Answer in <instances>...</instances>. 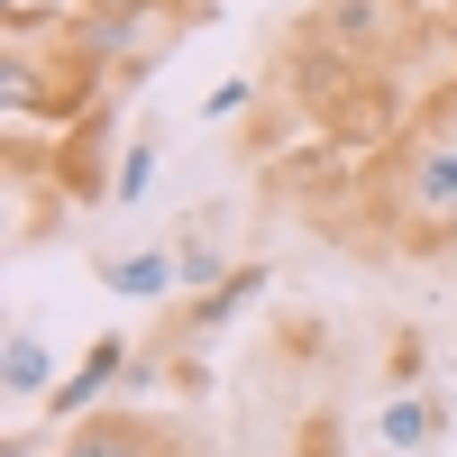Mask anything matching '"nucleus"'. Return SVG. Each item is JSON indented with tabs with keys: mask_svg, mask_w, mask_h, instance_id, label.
<instances>
[{
	"mask_svg": "<svg viewBox=\"0 0 457 457\" xmlns=\"http://www.w3.org/2000/svg\"><path fill=\"white\" fill-rule=\"evenodd\" d=\"M55 457H193L165 421H129V411H83L73 439H55Z\"/></svg>",
	"mask_w": 457,
	"mask_h": 457,
	"instance_id": "f257e3e1",
	"label": "nucleus"
},
{
	"mask_svg": "<svg viewBox=\"0 0 457 457\" xmlns=\"http://www.w3.org/2000/svg\"><path fill=\"white\" fill-rule=\"evenodd\" d=\"M110 385H129V338H120V329H101L92 348H83V366L55 375V394H46L55 430H64V421H83V411H101V394H110Z\"/></svg>",
	"mask_w": 457,
	"mask_h": 457,
	"instance_id": "f03ea898",
	"label": "nucleus"
},
{
	"mask_svg": "<svg viewBox=\"0 0 457 457\" xmlns=\"http://www.w3.org/2000/svg\"><path fill=\"white\" fill-rule=\"evenodd\" d=\"M411 211L430 238H457V146H421L411 156Z\"/></svg>",
	"mask_w": 457,
	"mask_h": 457,
	"instance_id": "7ed1b4c3",
	"label": "nucleus"
},
{
	"mask_svg": "<svg viewBox=\"0 0 457 457\" xmlns=\"http://www.w3.org/2000/svg\"><path fill=\"white\" fill-rule=\"evenodd\" d=\"M101 284L120 293V302H165V293L183 284V265H174V247H137V256H110Z\"/></svg>",
	"mask_w": 457,
	"mask_h": 457,
	"instance_id": "20e7f679",
	"label": "nucleus"
},
{
	"mask_svg": "<svg viewBox=\"0 0 457 457\" xmlns=\"http://www.w3.org/2000/svg\"><path fill=\"white\" fill-rule=\"evenodd\" d=\"M0 394H10V403H37V394H55V357H46V338H37L28 320L10 329V348H0Z\"/></svg>",
	"mask_w": 457,
	"mask_h": 457,
	"instance_id": "39448f33",
	"label": "nucleus"
},
{
	"mask_svg": "<svg viewBox=\"0 0 457 457\" xmlns=\"http://www.w3.org/2000/svg\"><path fill=\"white\" fill-rule=\"evenodd\" d=\"M375 430H385V448H411V457H421V448H439V430H448V403H439V394H403V403H385V421H375Z\"/></svg>",
	"mask_w": 457,
	"mask_h": 457,
	"instance_id": "423d86ee",
	"label": "nucleus"
},
{
	"mask_svg": "<svg viewBox=\"0 0 457 457\" xmlns=\"http://www.w3.org/2000/svg\"><path fill=\"white\" fill-rule=\"evenodd\" d=\"M256 293H265V265H238V275H228L220 293H202V302H193V329H220V320H238Z\"/></svg>",
	"mask_w": 457,
	"mask_h": 457,
	"instance_id": "0eeeda50",
	"label": "nucleus"
},
{
	"mask_svg": "<svg viewBox=\"0 0 457 457\" xmlns=\"http://www.w3.org/2000/svg\"><path fill=\"white\" fill-rule=\"evenodd\" d=\"M156 165H165V146H156V137H129V146H120V174H110V193L137 202L146 183H156Z\"/></svg>",
	"mask_w": 457,
	"mask_h": 457,
	"instance_id": "6e6552de",
	"label": "nucleus"
},
{
	"mask_svg": "<svg viewBox=\"0 0 457 457\" xmlns=\"http://www.w3.org/2000/svg\"><path fill=\"white\" fill-rule=\"evenodd\" d=\"M174 265H183V284H202V293H211V284H228V275H220V247H211V228H193V238L174 247Z\"/></svg>",
	"mask_w": 457,
	"mask_h": 457,
	"instance_id": "1a4fd4ad",
	"label": "nucleus"
},
{
	"mask_svg": "<svg viewBox=\"0 0 457 457\" xmlns=\"http://www.w3.org/2000/svg\"><path fill=\"white\" fill-rule=\"evenodd\" d=\"M329 37H357V46H366V37L375 28H385V10H375V0H329V19H320Z\"/></svg>",
	"mask_w": 457,
	"mask_h": 457,
	"instance_id": "9d476101",
	"label": "nucleus"
},
{
	"mask_svg": "<svg viewBox=\"0 0 457 457\" xmlns=\"http://www.w3.org/2000/svg\"><path fill=\"white\" fill-rule=\"evenodd\" d=\"M238 110H247V83H220V92L202 101V120H238Z\"/></svg>",
	"mask_w": 457,
	"mask_h": 457,
	"instance_id": "9b49d317",
	"label": "nucleus"
},
{
	"mask_svg": "<svg viewBox=\"0 0 457 457\" xmlns=\"http://www.w3.org/2000/svg\"><path fill=\"white\" fill-rule=\"evenodd\" d=\"M83 10H101V19H146L156 0H83Z\"/></svg>",
	"mask_w": 457,
	"mask_h": 457,
	"instance_id": "f8f14e48",
	"label": "nucleus"
},
{
	"mask_svg": "<svg viewBox=\"0 0 457 457\" xmlns=\"http://www.w3.org/2000/svg\"><path fill=\"white\" fill-rule=\"evenodd\" d=\"M394 457H411V448H394Z\"/></svg>",
	"mask_w": 457,
	"mask_h": 457,
	"instance_id": "ddd939ff",
	"label": "nucleus"
}]
</instances>
